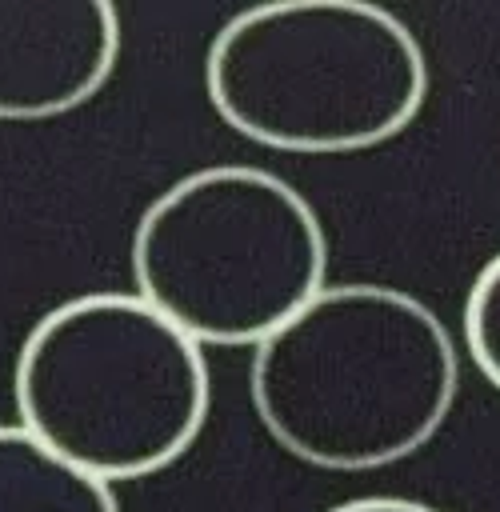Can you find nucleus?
<instances>
[{"label": "nucleus", "mask_w": 500, "mask_h": 512, "mask_svg": "<svg viewBox=\"0 0 500 512\" xmlns=\"http://www.w3.org/2000/svg\"><path fill=\"white\" fill-rule=\"evenodd\" d=\"M460 360L444 320L404 288L324 284L252 348L264 432L328 472H372L420 452L448 420Z\"/></svg>", "instance_id": "obj_1"}, {"label": "nucleus", "mask_w": 500, "mask_h": 512, "mask_svg": "<svg viewBox=\"0 0 500 512\" xmlns=\"http://www.w3.org/2000/svg\"><path fill=\"white\" fill-rule=\"evenodd\" d=\"M216 116L252 144L300 156L364 152L428 100L412 28L364 0H276L220 24L204 56Z\"/></svg>", "instance_id": "obj_2"}, {"label": "nucleus", "mask_w": 500, "mask_h": 512, "mask_svg": "<svg viewBox=\"0 0 500 512\" xmlns=\"http://www.w3.org/2000/svg\"><path fill=\"white\" fill-rule=\"evenodd\" d=\"M12 400L56 456L100 480L176 464L204 432V348L136 292H84L44 312L16 352Z\"/></svg>", "instance_id": "obj_3"}, {"label": "nucleus", "mask_w": 500, "mask_h": 512, "mask_svg": "<svg viewBox=\"0 0 500 512\" xmlns=\"http://www.w3.org/2000/svg\"><path fill=\"white\" fill-rule=\"evenodd\" d=\"M328 272L316 208L284 176L208 164L168 184L132 228V280L200 348H256Z\"/></svg>", "instance_id": "obj_4"}, {"label": "nucleus", "mask_w": 500, "mask_h": 512, "mask_svg": "<svg viewBox=\"0 0 500 512\" xmlns=\"http://www.w3.org/2000/svg\"><path fill=\"white\" fill-rule=\"evenodd\" d=\"M120 16L108 0H0V120H52L116 72Z\"/></svg>", "instance_id": "obj_5"}, {"label": "nucleus", "mask_w": 500, "mask_h": 512, "mask_svg": "<svg viewBox=\"0 0 500 512\" xmlns=\"http://www.w3.org/2000/svg\"><path fill=\"white\" fill-rule=\"evenodd\" d=\"M0 512H120L108 480L56 456L20 424H0Z\"/></svg>", "instance_id": "obj_6"}, {"label": "nucleus", "mask_w": 500, "mask_h": 512, "mask_svg": "<svg viewBox=\"0 0 500 512\" xmlns=\"http://www.w3.org/2000/svg\"><path fill=\"white\" fill-rule=\"evenodd\" d=\"M464 348L500 392V252L476 272L464 300Z\"/></svg>", "instance_id": "obj_7"}, {"label": "nucleus", "mask_w": 500, "mask_h": 512, "mask_svg": "<svg viewBox=\"0 0 500 512\" xmlns=\"http://www.w3.org/2000/svg\"><path fill=\"white\" fill-rule=\"evenodd\" d=\"M328 512H440L424 500H408V496H360V500H344Z\"/></svg>", "instance_id": "obj_8"}]
</instances>
